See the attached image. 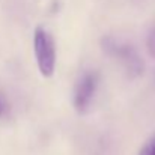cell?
<instances>
[{"label": "cell", "mask_w": 155, "mask_h": 155, "mask_svg": "<svg viewBox=\"0 0 155 155\" xmlns=\"http://www.w3.org/2000/svg\"><path fill=\"white\" fill-rule=\"evenodd\" d=\"M100 44H101L103 51L107 56H110L113 60L119 62V65L124 68V71L127 72L128 77L136 78L143 74V71H145L143 59L139 56L137 50L131 44L120 41L114 36H103Z\"/></svg>", "instance_id": "1"}, {"label": "cell", "mask_w": 155, "mask_h": 155, "mask_svg": "<svg viewBox=\"0 0 155 155\" xmlns=\"http://www.w3.org/2000/svg\"><path fill=\"white\" fill-rule=\"evenodd\" d=\"M33 51L38 69L42 77L50 78L56 71V44L51 33L44 27H36L33 33Z\"/></svg>", "instance_id": "2"}, {"label": "cell", "mask_w": 155, "mask_h": 155, "mask_svg": "<svg viewBox=\"0 0 155 155\" xmlns=\"http://www.w3.org/2000/svg\"><path fill=\"white\" fill-rule=\"evenodd\" d=\"M98 83H100V74L97 71L89 69L80 74V77L74 84V94H72V104L77 113L84 114L89 111L98 89Z\"/></svg>", "instance_id": "3"}, {"label": "cell", "mask_w": 155, "mask_h": 155, "mask_svg": "<svg viewBox=\"0 0 155 155\" xmlns=\"http://www.w3.org/2000/svg\"><path fill=\"white\" fill-rule=\"evenodd\" d=\"M146 48H148V53L149 56H152L155 59V27L151 29L148 38H146Z\"/></svg>", "instance_id": "4"}, {"label": "cell", "mask_w": 155, "mask_h": 155, "mask_svg": "<svg viewBox=\"0 0 155 155\" xmlns=\"http://www.w3.org/2000/svg\"><path fill=\"white\" fill-rule=\"evenodd\" d=\"M139 155H155V136L143 145V148L140 149Z\"/></svg>", "instance_id": "5"}, {"label": "cell", "mask_w": 155, "mask_h": 155, "mask_svg": "<svg viewBox=\"0 0 155 155\" xmlns=\"http://www.w3.org/2000/svg\"><path fill=\"white\" fill-rule=\"evenodd\" d=\"M5 111H6V104H5V101L0 98V117L5 114Z\"/></svg>", "instance_id": "6"}, {"label": "cell", "mask_w": 155, "mask_h": 155, "mask_svg": "<svg viewBox=\"0 0 155 155\" xmlns=\"http://www.w3.org/2000/svg\"><path fill=\"white\" fill-rule=\"evenodd\" d=\"M154 83H155V71H154Z\"/></svg>", "instance_id": "7"}]
</instances>
